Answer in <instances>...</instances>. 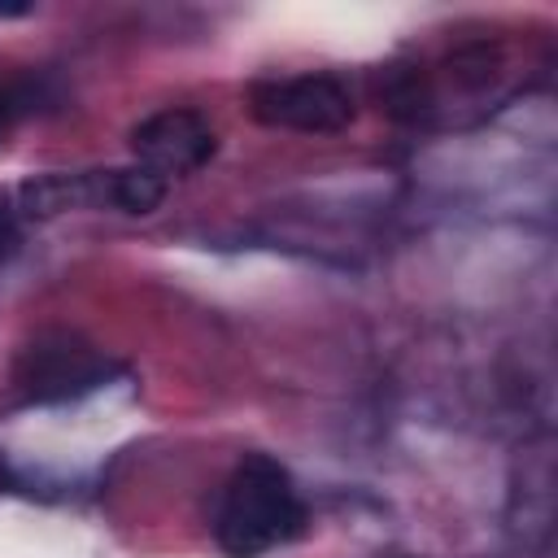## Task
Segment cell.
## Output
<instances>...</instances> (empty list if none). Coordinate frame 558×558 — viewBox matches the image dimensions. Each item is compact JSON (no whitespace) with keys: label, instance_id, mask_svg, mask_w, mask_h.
Masks as SVG:
<instances>
[{"label":"cell","instance_id":"6da1fadb","mask_svg":"<svg viewBox=\"0 0 558 558\" xmlns=\"http://www.w3.org/2000/svg\"><path fill=\"white\" fill-rule=\"evenodd\" d=\"M301 523H305V506L292 475L275 458L248 453L222 488L214 536L227 558H262L275 545H288L301 532Z\"/></svg>","mask_w":558,"mask_h":558},{"label":"cell","instance_id":"7a4b0ae2","mask_svg":"<svg viewBox=\"0 0 558 558\" xmlns=\"http://www.w3.org/2000/svg\"><path fill=\"white\" fill-rule=\"evenodd\" d=\"M166 201V179L131 166V170H83V174H39L22 183V209L35 218L61 214V209H126V214H148Z\"/></svg>","mask_w":558,"mask_h":558},{"label":"cell","instance_id":"3957f363","mask_svg":"<svg viewBox=\"0 0 558 558\" xmlns=\"http://www.w3.org/2000/svg\"><path fill=\"white\" fill-rule=\"evenodd\" d=\"M253 113L270 126L323 135V131H340L353 122V96L331 74H296V78L257 83L253 87Z\"/></svg>","mask_w":558,"mask_h":558},{"label":"cell","instance_id":"277c9868","mask_svg":"<svg viewBox=\"0 0 558 558\" xmlns=\"http://www.w3.org/2000/svg\"><path fill=\"white\" fill-rule=\"evenodd\" d=\"M214 148H218L214 126L196 109H161L131 131V153L140 157L144 170L161 179L201 170L214 157Z\"/></svg>","mask_w":558,"mask_h":558},{"label":"cell","instance_id":"5b68a950","mask_svg":"<svg viewBox=\"0 0 558 558\" xmlns=\"http://www.w3.org/2000/svg\"><path fill=\"white\" fill-rule=\"evenodd\" d=\"M17 379H22V388L31 397H65V392H78V388L96 384L100 379V362L92 357V349H74L70 340L31 344L26 357H22Z\"/></svg>","mask_w":558,"mask_h":558},{"label":"cell","instance_id":"8992f818","mask_svg":"<svg viewBox=\"0 0 558 558\" xmlns=\"http://www.w3.org/2000/svg\"><path fill=\"white\" fill-rule=\"evenodd\" d=\"M13 244H17V227H13V214L0 205V257H9Z\"/></svg>","mask_w":558,"mask_h":558},{"label":"cell","instance_id":"52a82bcc","mask_svg":"<svg viewBox=\"0 0 558 558\" xmlns=\"http://www.w3.org/2000/svg\"><path fill=\"white\" fill-rule=\"evenodd\" d=\"M4 131H9V96L0 92V144H4Z\"/></svg>","mask_w":558,"mask_h":558}]
</instances>
